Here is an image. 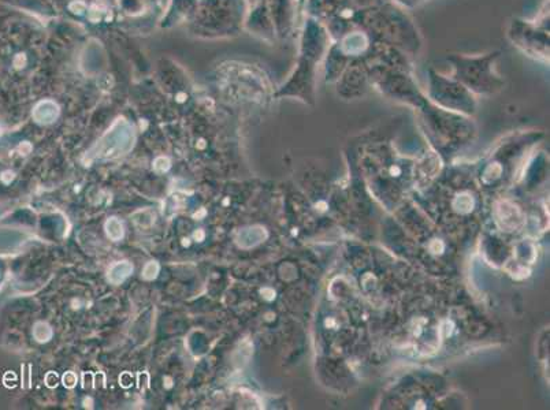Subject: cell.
Wrapping results in <instances>:
<instances>
[{
	"label": "cell",
	"instance_id": "5b68a950",
	"mask_svg": "<svg viewBox=\"0 0 550 410\" xmlns=\"http://www.w3.org/2000/svg\"><path fill=\"white\" fill-rule=\"evenodd\" d=\"M63 382H64L66 387H73L76 384V376L73 375V373H67V375H64V377H63Z\"/></svg>",
	"mask_w": 550,
	"mask_h": 410
},
{
	"label": "cell",
	"instance_id": "3957f363",
	"mask_svg": "<svg viewBox=\"0 0 550 410\" xmlns=\"http://www.w3.org/2000/svg\"><path fill=\"white\" fill-rule=\"evenodd\" d=\"M105 229H107V234L110 238H112L114 241H118L123 236V229H122V224L117 220V217H111L108 222L105 223Z\"/></svg>",
	"mask_w": 550,
	"mask_h": 410
},
{
	"label": "cell",
	"instance_id": "6da1fadb",
	"mask_svg": "<svg viewBox=\"0 0 550 410\" xmlns=\"http://www.w3.org/2000/svg\"><path fill=\"white\" fill-rule=\"evenodd\" d=\"M500 51L481 55L452 54L448 62L452 64V77L469 92L493 93L504 86V79L495 70Z\"/></svg>",
	"mask_w": 550,
	"mask_h": 410
},
{
	"label": "cell",
	"instance_id": "7a4b0ae2",
	"mask_svg": "<svg viewBox=\"0 0 550 410\" xmlns=\"http://www.w3.org/2000/svg\"><path fill=\"white\" fill-rule=\"evenodd\" d=\"M510 42L530 58L549 63V3L532 21L515 18L508 26Z\"/></svg>",
	"mask_w": 550,
	"mask_h": 410
},
{
	"label": "cell",
	"instance_id": "277c9868",
	"mask_svg": "<svg viewBox=\"0 0 550 410\" xmlns=\"http://www.w3.org/2000/svg\"><path fill=\"white\" fill-rule=\"evenodd\" d=\"M158 271H159V265L156 264V263H153V261H151V263H148V264L145 265L144 272H143V276L145 279L156 278Z\"/></svg>",
	"mask_w": 550,
	"mask_h": 410
}]
</instances>
